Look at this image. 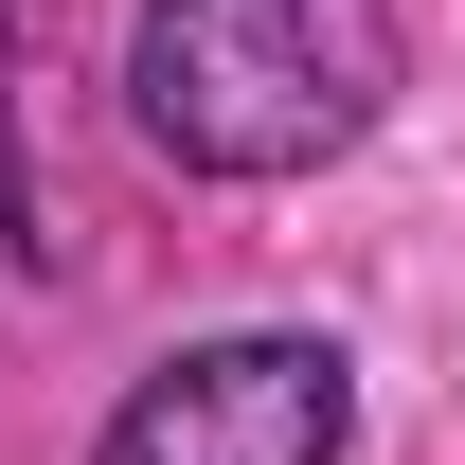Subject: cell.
Instances as JSON below:
<instances>
[{"label": "cell", "instance_id": "1", "mask_svg": "<svg viewBox=\"0 0 465 465\" xmlns=\"http://www.w3.org/2000/svg\"><path fill=\"white\" fill-rule=\"evenodd\" d=\"M394 72H411L394 0H143L125 108L179 179H322L376 143Z\"/></svg>", "mask_w": 465, "mask_h": 465}, {"label": "cell", "instance_id": "2", "mask_svg": "<svg viewBox=\"0 0 465 465\" xmlns=\"http://www.w3.org/2000/svg\"><path fill=\"white\" fill-rule=\"evenodd\" d=\"M358 448V376H341V341H197V358H162L143 394L108 411V448L90 465H341Z\"/></svg>", "mask_w": 465, "mask_h": 465}]
</instances>
